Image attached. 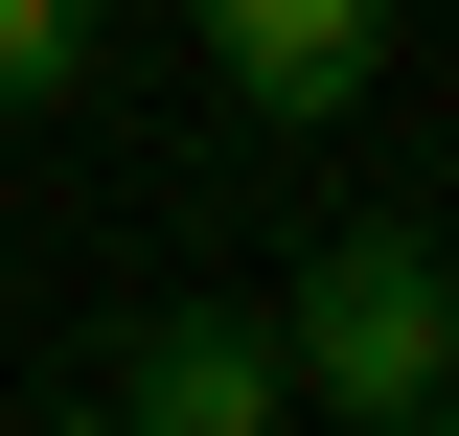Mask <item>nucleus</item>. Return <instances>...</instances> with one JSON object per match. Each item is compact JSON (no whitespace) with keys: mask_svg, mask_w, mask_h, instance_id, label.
<instances>
[{"mask_svg":"<svg viewBox=\"0 0 459 436\" xmlns=\"http://www.w3.org/2000/svg\"><path fill=\"white\" fill-rule=\"evenodd\" d=\"M276 368L344 390V414H413V390H459V275L413 253V230H344V253L276 299Z\"/></svg>","mask_w":459,"mask_h":436,"instance_id":"nucleus-1","label":"nucleus"},{"mask_svg":"<svg viewBox=\"0 0 459 436\" xmlns=\"http://www.w3.org/2000/svg\"><path fill=\"white\" fill-rule=\"evenodd\" d=\"M207 69H230V115H344L391 69V0H207Z\"/></svg>","mask_w":459,"mask_h":436,"instance_id":"nucleus-2","label":"nucleus"},{"mask_svg":"<svg viewBox=\"0 0 459 436\" xmlns=\"http://www.w3.org/2000/svg\"><path fill=\"white\" fill-rule=\"evenodd\" d=\"M115 414H138V436H276V414H299V368H276V322H207V299H184V322H138Z\"/></svg>","mask_w":459,"mask_h":436,"instance_id":"nucleus-3","label":"nucleus"},{"mask_svg":"<svg viewBox=\"0 0 459 436\" xmlns=\"http://www.w3.org/2000/svg\"><path fill=\"white\" fill-rule=\"evenodd\" d=\"M69 69H92V0H0V115H47Z\"/></svg>","mask_w":459,"mask_h":436,"instance_id":"nucleus-4","label":"nucleus"},{"mask_svg":"<svg viewBox=\"0 0 459 436\" xmlns=\"http://www.w3.org/2000/svg\"><path fill=\"white\" fill-rule=\"evenodd\" d=\"M23 436H138V414H23Z\"/></svg>","mask_w":459,"mask_h":436,"instance_id":"nucleus-5","label":"nucleus"},{"mask_svg":"<svg viewBox=\"0 0 459 436\" xmlns=\"http://www.w3.org/2000/svg\"><path fill=\"white\" fill-rule=\"evenodd\" d=\"M437 414H459V390H437Z\"/></svg>","mask_w":459,"mask_h":436,"instance_id":"nucleus-6","label":"nucleus"}]
</instances>
